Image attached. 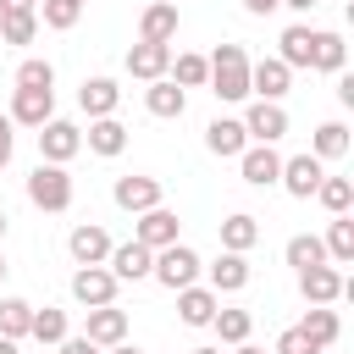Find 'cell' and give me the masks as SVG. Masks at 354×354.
<instances>
[{
  "label": "cell",
  "mask_w": 354,
  "mask_h": 354,
  "mask_svg": "<svg viewBox=\"0 0 354 354\" xmlns=\"http://www.w3.org/2000/svg\"><path fill=\"white\" fill-rule=\"evenodd\" d=\"M277 44H282V50H277L282 66H310V44H315V33H310V22H293V28H282Z\"/></svg>",
  "instance_id": "83f0119b"
},
{
  "label": "cell",
  "mask_w": 354,
  "mask_h": 354,
  "mask_svg": "<svg viewBox=\"0 0 354 354\" xmlns=\"http://www.w3.org/2000/svg\"><path fill=\"white\" fill-rule=\"evenodd\" d=\"M166 77H171L177 88H205V77H210V61H205V55H194V50H183V55H171Z\"/></svg>",
  "instance_id": "f546056e"
},
{
  "label": "cell",
  "mask_w": 354,
  "mask_h": 354,
  "mask_svg": "<svg viewBox=\"0 0 354 354\" xmlns=\"http://www.w3.org/2000/svg\"><path fill=\"white\" fill-rule=\"evenodd\" d=\"M66 254H72L77 266H105V254H111V232L94 227V221H83V227L66 232Z\"/></svg>",
  "instance_id": "4fadbf2b"
},
{
  "label": "cell",
  "mask_w": 354,
  "mask_h": 354,
  "mask_svg": "<svg viewBox=\"0 0 354 354\" xmlns=\"http://www.w3.org/2000/svg\"><path fill=\"white\" fill-rule=\"evenodd\" d=\"M77 17H83V0H39V22H44L50 33L77 28Z\"/></svg>",
  "instance_id": "d590c367"
},
{
  "label": "cell",
  "mask_w": 354,
  "mask_h": 354,
  "mask_svg": "<svg viewBox=\"0 0 354 354\" xmlns=\"http://www.w3.org/2000/svg\"><path fill=\"white\" fill-rule=\"evenodd\" d=\"M77 105H83V116L94 122V116H116V105H122V88H116V77H83V88H77Z\"/></svg>",
  "instance_id": "ac0fdd59"
},
{
  "label": "cell",
  "mask_w": 354,
  "mask_h": 354,
  "mask_svg": "<svg viewBox=\"0 0 354 354\" xmlns=\"http://www.w3.org/2000/svg\"><path fill=\"white\" fill-rule=\"evenodd\" d=\"M55 354H105V348H100V343H88V337H83V332H77V337H72V332H66V337H61V343H55Z\"/></svg>",
  "instance_id": "60d3db41"
},
{
  "label": "cell",
  "mask_w": 354,
  "mask_h": 354,
  "mask_svg": "<svg viewBox=\"0 0 354 354\" xmlns=\"http://www.w3.org/2000/svg\"><path fill=\"white\" fill-rule=\"evenodd\" d=\"M66 332H72V321H66V310H55V304L33 310V321H28V337H33V343H44V348H55Z\"/></svg>",
  "instance_id": "4316f807"
},
{
  "label": "cell",
  "mask_w": 354,
  "mask_h": 354,
  "mask_svg": "<svg viewBox=\"0 0 354 354\" xmlns=\"http://www.w3.org/2000/svg\"><path fill=\"white\" fill-rule=\"evenodd\" d=\"M166 66H171V44H133L127 50V72L138 77V83H155V77H166Z\"/></svg>",
  "instance_id": "44dd1931"
},
{
  "label": "cell",
  "mask_w": 354,
  "mask_h": 354,
  "mask_svg": "<svg viewBox=\"0 0 354 354\" xmlns=\"http://www.w3.org/2000/svg\"><path fill=\"white\" fill-rule=\"evenodd\" d=\"M232 354H266V348H254V343L243 337V343H232Z\"/></svg>",
  "instance_id": "c3c4849f"
},
{
  "label": "cell",
  "mask_w": 354,
  "mask_h": 354,
  "mask_svg": "<svg viewBox=\"0 0 354 354\" xmlns=\"http://www.w3.org/2000/svg\"><path fill=\"white\" fill-rule=\"evenodd\" d=\"M343 61H348V44H343V33H315V44H310V66L315 72H343Z\"/></svg>",
  "instance_id": "f1b7e54d"
},
{
  "label": "cell",
  "mask_w": 354,
  "mask_h": 354,
  "mask_svg": "<svg viewBox=\"0 0 354 354\" xmlns=\"http://www.w3.org/2000/svg\"><path fill=\"white\" fill-rule=\"evenodd\" d=\"M105 354H144V348H133V343H127V337H122V343H111V348H105Z\"/></svg>",
  "instance_id": "7dc6e473"
},
{
  "label": "cell",
  "mask_w": 354,
  "mask_h": 354,
  "mask_svg": "<svg viewBox=\"0 0 354 354\" xmlns=\"http://www.w3.org/2000/svg\"><path fill=\"white\" fill-rule=\"evenodd\" d=\"M6 271H11V266H6V254H0V282H6Z\"/></svg>",
  "instance_id": "f5cc1de1"
},
{
  "label": "cell",
  "mask_w": 354,
  "mask_h": 354,
  "mask_svg": "<svg viewBox=\"0 0 354 354\" xmlns=\"http://www.w3.org/2000/svg\"><path fill=\"white\" fill-rule=\"evenodd\" d=\"M0 11H39V0H0Z\"/></svg>",
  "instance_id": "f6af8a7d"
},
{
  "label": "cell",
  "mask_w": 354,
  "mask_h": 354,
  "mask_svg": "<svg viewBox=\"0 0 354 354\" xmlns=\"http://www.w3.org/2000/svg\"><path fill=\"white\" fill-rule=\"evenodd\" d=\"M149 277L160 282V288H188V282H199V254L177 238V243H166V249H155V266H149Z\"/></svg>",
  "instance_id": "3957f363"
},
{
  "label": "cell",
  "mask_w": 354,
  "mask_h": 354,
  "mask_svg": "<svg viewBox=\"0 0 354 354\" xmlns=\"http://www.w3.org/2000/svg\"><path fill=\"white\" fill-rule=\"evenodd\" d=\"M299 293H304V304H337V299H348L354 288H348V277L337 271V266H304L299 271Z\"/></svg>",
  "instance_id": "5b68a950"
},
{
  "label": "cell",
  "mask_w": 354,
  "mask_h": 354,
  "mask_svg": "<svg viewBox=\"0 0 354 354\" xmlns=\"http://www.w3.org/2000/svg\"><path fill=\"white\" fill-rule=\"evenodd\" d=\"M105 266H111V277H116V282H138V277H149L155 249H149V243H138V238H127V243H111Z\"/></svg>",
  "instance_id": "9c48e42d"
},
{
  "label": "cell",
  "mask_w": 354,
  "mask_h": 354,
  "mask_svg": "<svg viewBox=\"0 0 354 354\" xmlns=\"http://www.w3.org/2000/svg\"><path fill=\"white\" fill-rule=\"evenodd\" d=\"M138 39H144V44H171V39H177V0H155V6H144V17H138Z\"/></svg>",
  "instance_id": "e0dca14e"
},
{
  "label": "cell",
  "mask_w": 354,
  "mask_h": 354,
  "mask_svg": "<svg viewBox=\"0 0 354 354\" xmlns=\"http://www.w3.org/2000/svg\"><path fill=\"white\" fill-rule=\"evenodd\" d=\"M111 199H116V210H149V205H160V183L155 177H116V188H111Z\"/></svg>",
  "instance_id": "ffe728a7"
},
{
  "label": "cell",
  "mask_w": 354,
  "mask_h": 354,
  "mask_svg": "<svg viewBox=\"0 0 354 354\" xmlns=\"http://www.w3.org/2000/svg\"><path fill=\"white\" fill-rule=\"evenodd\" d=\"M0 354H17V337H0Z\"/></svg>",
  "instance_id": "681fc988"
},
{
  "label": "cell",
  "mask_w": 354,
  "mask_h": 354,
  "mask_svg": "<svg viewBox=\"0 0 354 354\" xmlns=\"http://www.w3.org/2000/svg\"><path fill=\"white\" fill-rule=\"evenodd\" d=\"M337 100H343V105H354V77H348V72H337Z\"/></svg>",
  "instance_id": "ee69618b"
},
{
  "label": "cell",
  "mask_w": 354,
  "mask_h": 354,
  "mask_svg": "<svg viewBox=\"0 0 354 354\" xmlns=\"http://www.w3.org/2000/svg\"><path fill=\"white\" fill-rule=\"evenodd\" d=\"M288 83H293V66H282L277 55L249 61V94H260V100H282V94H288Z\"/></svg>",
  "instance_id": "5bb4252c"
},
{
  "label": "cell",
  "mask_w": 354,
  "mask_h": 354,
  "mask_svg": "<svg viewBox=\"0 0 354 354\" xmlns=\"http://www.w3.org/2000/svg\"><path fill=\"white\" fill-rule=\"evenodd\" d=\"M238 171H243V183H249V188H271V183H277V171H282V155H277L271 144H243Z\"/></svg>",
  "instance_id": "8fae6325"
},
{
  "label": "cell",
  "mask_w": 354,
  "mask_h": 354,
  "mask_svg": "<svg viewBox=\"0 0 354 354\" xmlns=\"http://www.w3.org/2000/svg\"><path fill=\"white\" fill-rule=\"evenodd\" d=\"M28 321H33V304L28 299H17V293H6L0 299V337H28Z\"/></svg>",
  "instance_id": "d6a6232c"
},
{
  "label": "cell",
  "mask_w": 354,
  "mask_h": 354,
  "mask_svg": "<svg viewBox=\"0 0 354 354\" xmlns=\"http://www.w3.org/2000/svg\"><path fill=\"white\" fill-rule=\"evenodd\" d=\"M205 277H210V288H216V293H238V288H249V260H243V254H232V249H221V254L205 266Z\"/></svg>",
  "instance_id": "603a6c76"
},
{
  "label": "cell",
  "mask_w": 354,
  "mask_h": 354,
  "mask_svg": "<svg viewBox=\"0 0 354 354\" xmlns=\"http://www.w3.org/2000/svg\"><path fill=\"white\" fill-rule=\"evenodd\" d=\"M6 227H11V216H6V205H0V238H6Z\"/></svg>",
  "instance_id": "f907efd6"
},
{
  "label": "cell",
  "mask_w": 354,
  "mask_h": 354,
  "mask_svg": "<svg viewBox=\"0 0 354 354\" xmlns=\"http://www.w3.org/2000/svg\"><path fill=\"white\" fill-rule=\"evenodd\" d=\"M310 155H315V160H343V155H348V127H343V122H321L315 138H310Z\"/></svg>",
  "instance_id": "4dcf8cb0"
},
{
  "label": "cell",
  "mask_w": 354,
  "mask_h": 354,
  "mask_svg": "<svg viewBox=\"0 0 354 354\" xmlns=\"http://www.w3.org/2000/svg\"><path fill=\"white\" fill-rule=\"evenodd\" d=\"M216 310H221V293H216V288H199V282L177 288V315H183V326H210Z\"/></svg>",
  "instance_id": "9a60e30c"
},
{
  "label": "cell",
  "mask_w": 354,
  "mask_h": 354,
  "mask_svg": "<svg viewBox=\"0 0 354 354\" xmlns=\"http://www.w3.org/2000/svg\"><path fill=\"white\" fill-rule=\"evenodd\" d=\"M144 105H149V116H160V122H177V116L188 111V88H177L171 77H155V83L144 88Z\"/></svg>",
  "instance_id": "7402d4cb"
},
{
  "label": "cell",
  "mask_w": 354,
  "mask_h": 354,
  "mask_svg": "<svg viewBox=\"0 0 354 354\" xmlns=\"http://www.w3.org/2000/svg\"><path fill=\"white\" fill-rule=\"evenodd\" d=\"M39 11H0V44H33Z\"/></svg>",
  "instance_id": "e575fe53"
},
{
  "label": "cell",
  "mask_w": 354,
  "mask_h": 354,
  "mask_svg": "<svg viewBox=\"0 0 354 354\" xmlns=\"http://www.w3.org/2000/svg\"><path fill=\"white\" fill-rule=\"evenodd\" d=\"M282 6H288V11H299V17H304V11H315V6H321V0H282Z\"/></svg>",
  "instance_id": "bcb514c9"
},
{
  "label": "cell",
  "mask_w": 354,
  "mask_h": 354,
  "mask_svg": "<svg viewBox=\"0 0 354 354\" xmlns=\"http://www.w3.org/2000/svg\"><path fill=\"white\" fill-rule=\"evenodd\" d=\"M321 177H326V160H315L310 149H304V155H288L282 171H277V183H282L293 199H315V183H321Z\"/></svg>",
  "instance_id": "ba28073f"
},
{
  "label": "cell",
  "mask_w": 354,
  "mask_h": 354,
  "mask_svg": "<svg viewBox=\"0 0 354 354\" xmlns=\"http://www.w3.org/2000/svg\"><path fill=\"white\" fill-rule=\"evenodd\" d=\"M210 61V94L216 100H249V55H243V44H216V55H205Z\"/></svg>",
  "instance_id": "6da1fadb"
},
{
  "label": "cell",
  "mask_w": 354,
  "mask_h": 354,
  "mask_svg": "<svg viewBox=\"0 0 354 354\" xmlns=\"http://www.w3.org/2000/svg\"><path fill=\"white\" fill-rule=\"evenodd\" d=\"M83 144H88L94 155H105V160H116V155L127 149V127H122L116 116H94V122H88V133H83Z\"/></svg>",
  "instance_id": "cb8c5ba5"
},
{
  "label": "cell",
  "mask_w": 354,
  "mask_h": 354,
  "mask_svg": "<svg viewBox=\"0 0 354 354\" xmlns=\"http://www.w3.org/2000/svg\"><path fill=\"white\" fill-rule=\"evenodd\" d=\"M17 88H55V66H50L44 55H28V61L17 66Z\"/></svg>",
  "instance_id": "f35d334b"
},
{
  "label": "cell",
  "mask_w": 354,
  "mask_h": 354,
  "mask_svg": "<svg viewBox=\"0 0 354 354\" xmlns=\"http://www.w3.org/2000/svg\"><path fill=\"white\" fill-rule=\"evenodd\" d=\"M11 127H17V122H11L6 111H0V171L11 166V149H17V133H11Z\"/></svg>",
  "instance_id": "b9f144b4"
},
{
  "label": "cell",
  "mask_w": 354,
  "mask_h": 354,
  "mask_svg": "<svg viewBox=\"0 0 354 354\" xmlns=\"http://www.w3.org/2000/svg\"><path fill=\"white\" fill-rule=\"evenodd\" d=\"M243 144H249V133H243V122H238V116H216V122L205 127V149H210V155H221V160H238V155H243Z\"/></svg>",
  "instance_id": "d6986e66"
},
{
  "label": "cell",
  "mask_w": 354,
  "mask_h": 354,
  "mask_svg": "<svg viewBox=\"0 0 354 354\" xmlns=\"http://www.w3.org/2000/svg\"><path fill=\"white\" fill-rule=\"evenodd\" d=\"M177 210H166V205H149V210H138V227H133V238L138 243H149V249H166V243H177Z\"/></svg>",
  "instance_id": "7c38bea8"
},
{
  "label": "cell",
  "mask_w": 354,
  "mask_h": 354,
  "mask_svg": "<svg viewBox=\"0 0 354 354\" xmlns=\"http://www.w3.org/2000/svg\"><path fill=\"white\" fill-rule=\"evenodd\" d=\"M271 354H321V348H315V343H310L299 326H288V332L277 337V348H271Z\"/></svg>",
  "instance_id": "ab89813d"
},
{
  "label": "cell",
  "mask_w": 354,
  "mask_h": 354,
  "mask_svg": "<svg viewBox=\"0 0 354 354\" xmlns=\"http://www.w3.org/2000/svg\"><path fill=\"white\" fill-rule=\"evenodd\" d=\"M210 326H216V337H221V343H243V337L254 332V315H249V310H216V315H210Z\"/></svg>",
  "instance_id": "74e56055"
},
{
  "label": "cell",
  "mask_w": 354,
  "mask_h": 354,
  "mask_svg": "<svg viewBox=\"0 0 354 354\" xmlns=\"http://www.w3.org/2000/svg\"><path fill=\"white\" fill-rule=\"evenodd\" d=\"M238 122H243L249 144H277V138L288 133V111H282V100H254Z\"/></svg>",
  "instance_id": "8992f818"
},
{
  "label": "cell",
  "mask_w": 354,
  "mask_h": 354,
  "mask_svg": "<svg viewBox=\"0 0 354 354\" xmlns=\"http://www.w3.org/2000/svg\"><path fill=\"white\" fill-rule=\"evenodd\" d=\"M299 332H304L315 348H332V343H337V332H343V321H337V310H332V304H310V310H304V321H299Z\"/></svg>",
  "instance_id": "d4e9b609"
},
{
  "label": "cell",
  "mask_w": 354,
  "mask_h": 354,
  "mask_svg": "<svg viewBox=\"0 0 354 354\" xmlns=\"http://www.w3.org/2000/svg\"><path fill=\"white\" fill-rule=\"evenodd\" d=\"M277 6H282V0H243V11H249V17H271Z\"/></svg>",
  "instance_id": "7bdbcfd3"
},
{
  "label": "cell",
  "mask_w": 354,
  "mask_h": 354,
  "mask_svg": "<svg viewBox=\"0 0 354 354\" xmlns=\"http://www.w3.org/2000/svg\"><path fill=\"white\" fill-rule=\"evenodd\" d=\"M28 205H39V210L61 216V210L72 205V177H66V166H55V160H39V166L28 171Z\"/></svg>",
  "instance_id": "7a4b0ae2"
},
{
  "label": "cell",
  "mask_w": 354,
  "mask_h": 354,
  "mask_svg": "<svg viewBox=\"0 0 354 354\" xmlns=\"http://www.w3.org/2000/svg\"><path fill=\"white\" fill-rule=\"evenodd\" d=\"M326 260H337V266H354V221L348 216H332V227H326Z\"/></svg>",
  "instance_id": "1f68e13d"
},
{
  "label": "cell",
  "mask_w": 354,
  "mask_h": 354,
  "mask_svg": "<svg viewBox=\"0 0 354 354\" xmlns=\"http://www.w3.org/2000/svg\"><path fill=\"white\" fill-rule=\"evenodd\" d=\"M315 199H321L332 216H348V205H354V183H348V177H321V183H315Z\"/></svg>",
  "instance_id": "8d00e7d4"
},
{
  "label": "cell",
  "mask_w": 354,
  "mask_h": 354,
  "mask_svg": "<svg viewBox=\"0 0 354 354\" xmlns=\"http://www.w3.org/2000/svg\"><path fill=\"white\" fill-rule=\"evenodd\" d=\"M6 116H11L17 127H44V122L55 116V88H17Z\"/></svg>",
  "instance_id": "30bf717a"
},
{
  "label": "cell",
  "mask_w": 354,
  "mask_h": 354,
  "mask_svg": "<svg viewBox=\"0 0 354 354\" xmlns=\"http://www.w3.org/2000/svg\"><path fill=\"white\" fill-rule=\"evenodd\" d=\"M83 337H88V343H100V348L122 343V337H127V310H116V304H94V310H88V321H83Z\"/></svg>",
  "instance_id": "2e32d148"
},
{
  "label": "cell",
  "mask_w": 354,
  "mask_h": 354,
  "mask_svg": "<svg viewBox=\"0 0 354 354\" xmlns=\"http://www.w3.org/2000/svg\"><path fill=\"white\" fill-rule=\"evenodd\" d=\"M260 243V221L249 216V210H232L227 221H221V249H232V254H249Z\"/></svg>",
  "instance_id": "484cf974"
},
{
  "label": "cell",
  "mask_w": 354,
  "mask_h": 354,
  "mask_svg": "<svg viewBox=\"0 0 354 354\" xmlns=\"http://www.w3.org/2000/svg\"><path fill=\"white\" fill-rule=\"evenodd\" d=\"M116 277H111V266H77L72 271V299L83 304V310H94V304H116Z\"/></svg>",
  "instance_id": "52a82bcc"
},
{
  "label": "cell",
  "mask_w": 354,
  "mask_h": 354,
  "mask_svg": "<svg viewBox=\"0 0 354 354\" xmlns=\"http://www.w3.org/2000/svg\"><path fill=\"white\" fill-rule=\"evenodd\" d=\"M282 254H288V266H293V271H304V266H321V260H326V243H321L315 232H293Z\"/></svg>",
  "instance_id": "836d02e7"
},
{
  "label": "cell",
  "mask_w": 354,
  "mask_h": 354,
  "mask_svg": "<svg viewBox=\"0 0 354 354\" xmlns=\"http://www.w3.org/2000/svg\"><path fill=\"white\" fill-rule=\"evenodd\" d=\"M33 138H39V160H55V166H66L83 149V127L66 116H50L44 127H33Z\"/></svg>",
  "instance_id": "277c9868"
},
{
  "label": "cell",
  "mask_w": 354,
  "mask_h": 354,
  "mask_svg": "<svg viewBox=\"0 0 354 354\" xmlns=\"http://www.w3.org/2000/svg\"><path fill=\"white\" fill-rule=\"evenodd\" d=\"M188 354H221V348H188Z\"/></svg>",
  "instance_id": "816d5d0a"
}]
</instances>
